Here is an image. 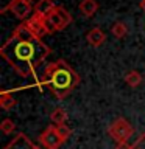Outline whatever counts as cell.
Returning <instances> with one entry per match:
<instances>
[{
  "label": "cell",
  "mask_w": 145,
  "mask_h": 149,
  "mask_svg": "<svg viewBox=\"0 0 145 149\" xmlns=\"http://www.w3.org/2000/svg\"><path fill=\"white\" fill-rule=\"evenodd\" d=\"M50 53L51 50L49 48V45H45L37 37L22 39L14 34L0 48V56L22 78L34 73L36 68L44 62Z\"/></svg>",
  "instance_id": "1"
},
{
  "label": "cell",
  "mask_w": 145,
  "mask_h": 149,
  "mask_svg": "<svg viewBox=\"0 0 145 149\" xmlns=\"http://www.w3.org/2000/svg\"><path fill=\"white\" fill-rule=\"evenodd\" d=\"M42 82L50 88L56 98L64 100L80 84V74L65 62L59 59L49 64L42 73Z\"/></svg>",
  "instance_id": "2"
},
{
  "label": "cell",
  "mask_w": 145,
  "mask_h": 149,
  "mask_svg": "<svg viewBox=\"0 0 145 149\" xmlns=\"http://www.w3.org/2000/svg\"><path fill=\"white\" fill-rule=\"evenodd\" d=\"M108 134H109V137L114 140L117 144H119V143H126V141H128V138L134 134V129H133V126L130 124L128 120L119 116V118H115L109 124V127H108Z\"/></svg>",
  "instance_id": "3"
},
{
  "label": "cell",
  "mask_w": 145,
  "mask_h": 149,
  "mask_svg": "<svg viewBox=\"0 0 145 149\" xmlns=\"http://www.w3.org/2000/svg\"><path fill=\"white\" fill-rule=\"evenodd\" d=\"M47 20V28H49V33H55V31H61L64 30L65 26L72 22V17L67 13V9L63 6H55L53 11L49 14Z\"/></svg>",
  "instance_id": "4"
},
{
  "label": "cell",
  "mask_w": 145,
  "mask_h": 149,
  "mask_svg": "<svg viewBox=\"0 0 145 149\" xmlns=\"http://www.w3.org/2000/svg\"><path fill=\"white\" fill-rule=\"evenodd\" d=\"M6 11H11L17 19H20V20L25 22L33 16L34 9H33L31 3L28 2V0H11L6 6L2 8V13H6Z\"/></svg>",
  "instance_id": "5"
},
{
  "label": "cell",
  "mask_w": 145,
  "mask_h": 149,
  "mask_svg": "<svg viewBox=\"0 0 145 149\" xmlns=\"http://www.w3.org/2000/svg\"><path fill=\"white\" fill-rule=\"evenodd\" d=\"M39 143L45 149H59L61 146H63L64 140L58 134L56 126H49V127L39 135Z\"/></svg>",
  "instance_id": "6"
},
{
  "label": "cell",
  "mask_w": 145,
  "mask_h": 149,
  "mask_svg": "<svg viewBox=\"0 0 145 149\" xmlns=\"http://www.w3.org/2000/svg\"><path fill=\"white\" fill-rule=\"evenodd\" d=\"M25 25L28 26V30H30L33 34H34L37 39H41L42 36L49 34V28H47V20L44 17L41 16H36V14H33V16L28 19V20L23 22Z\"/></svg>",
  "instance_id": "7"
},
{
  "label": "cell",
  "mask_w": 145,
  "mask_h": 149,
  "mask_svg": "<svg viewBox=\"0 0 145 149\" xmlns=\"http://www.w3.org/2000/svg\"><path fill=\"white\" fill-rule=\"evenodd\" d=\"M3 149H37V146L27 137L25 134L20 132V134H17Z\"/></svg>",
  "instance_id": "8"
},
{
  "label": "cell",
  "mask_w": 145,
  "mask_h": 149,
  "mask_svg": "<svg viewBox=\"0 0 145 149\" xmlns=\"http://www.w3.org/2000/svg\"><path fill=\"white\" fill-rule=\"evenodd\" d=\"M86 39H87V44L89 45L100 47V45L105 44L106 34H105V31H103V30H100V28H92V30L86 34Z\"/></svg>",
  "instance_id": "9"
},
{
  "label": "cell",
  "mask_w": 145,
  "mask_h": 149,
  "mask_svg": "<svg viewBox=\"0 0 145 149\" xmlns=\"http://www.w3.org/2000/svg\"><path fill=\"white\" fill-rule=\"evenodd\" d=\"M55 6H56V5L53 3V0H39V2L34 5V13H33V14L47 19V17H49V14L53 11Z\"/></svg>",
  "instance_id": "10"
},
{
  "label": "cell",
  "mask_w": 145,
  "mask_h": 149,
  "mask_svg": "<svg viewBox=\"0 0 145 149\" xmlns=\"http://www.w3.org/2000/svg\"><path fill=\"white\" fill-rule=\"evenodd\" d=\"M97 9H98V3L95 0H81V3H80V11L86 17H92L97 13Z\"/></svg>",
  "instance_id": "11"
},
{
  "label": "cell",
  "mask_w": 145,
  "mask_h": 149,
  "mask_svg": "<svg viewBox=\"0 0 145 149\" xmlns=\"http://www.w3.org/2000/svg\"><path fill=\"white\" fill-rule=\"evenodd\" d=\"M50 120L55 123V126L65 124V121H67V112H65L64 109H61V107H56V109L51 112Z\"/></svg>",
  "instance_id": "12"
},
{
  "label": "cell",
  "mask_w": 145,
  "mask_h": 149,
  "mask_svg": "<svg viewBox=\"0 0 145 149\" xmlns=\"http://www.w3.org/2000/svg\"><path fill=\"white\" fill-rule=\"evenodd\" d=\"M14 104H16V100H14L11 92L3 90L2 93H0V106H2V109L8 110V109H11Z\"/></svg>",
  "instance_id": "13"
},
{
  "label": "cell",
  "mask_w": 145,
  "mask_h": 149,
  "mask_svg": "<svg viewBox=\"0 0 145 149\" xmlns=\"http://www.w3.org/2000/svg\"><path fill=\"white\" fill-rule=\"evenodd\" d=\"M125 82L128 84L130 87H137L140 86V82H142V74L139 72H136V70H131L125 74Z\"/></svg>",
  "instance_id": "14"
},
{
  "label": "cell",
  "mask_w": 145,
  "mask_h": 149,
  "mask_svg": "<svg viewBox=\"0 0 145 149\" xmlns=\"http://www.w3.org/2000/svg\"><path fill=\"white\" fill-rule=\"evenodd\" d=\"M111 33H112V36H114V37H117V39H122V37L126 36L128 30H126V25L123 22H115L114 25L111 26Z\"/></svg>",
  "instance_id": "15"
},
{
  "label": "cell",
  "mask_w": 145,
  "mask_h": 149,
  "mask_svg": "<svg viewBox=\"0 0 145 149\" xmlns=\"http://www.w3.org/2000/svg\"><path fill=\"white\" fill-rule=\"evenodd\" d=\"M0 129H2L3 134H13V130L16 129V124L13 123V120L5 118V120L2 121V124H0Z\"/></svg>",
  "instance_id": "16"
},
{
  "label": "cell",
  "mask_w": 145,
  "mask_h": 149,
  "mask_svg": "<svg viewBox=\"0 0 145 149\" xmlns=\"http://www.w3.org/2000/svg\"><path fill=\"white\" fill-rule=\"evenodd\" d=\"M56 129H58V134L63 137V140L65 141V140H69L70 134H72V129L69 127L67 124H61V126H56Z\"/></svg>",
  "instance_id": "17"
},
{
  "label": "cell",
  "mask_w": 145,
  "mask_h": 149,
  "mask_svg": "<svg viewBox=\"0 0 145 149\" xmlns=\"http://www.w3.org/2000/svg\"><path fill=\"white\" fill-rule=\"evenodd\" d=\"M131 149H145V134L139 135L137 140L131 144Z\"/></svg>",
  "instance_id": "18"
},
{
  "label": "cell",
  "mask_w": 145,
  "mask_h": 149,
  "mask_svg": "<svg viewBox=\"0 0 145 149\" xmlns=\"http://www.w3.org/2000/svg\"><path fill=\"white\" fill-rule=\"evenodd\" d=\"M115 149H131V144L126 141V143H119L115 146Z\"/></svg>",
  "instance_id": "19"
},
{
  "label": "cell",
  "mask_w": 145,
  "mask_h": 149,
  "mask_svg": "<svg viewBox=\"0 0 145 149\" xmlns=\"http://www.w3.org/2000/svg\"><path fill=\"white\" fill-rule=\"evenodd\" d=\"M140 8H142L144 11H145V0H142V2H140Z\"/></svg>",
  "instance_id": "20"
},
{
  "label": "cell",
  "mask_w": 145,
  "mask_h": 149,
  "mask_svg": "<svg viewBox=\"0 0 145 149\" xmlns=\"http://www.w3.org/2000/svg\"><path fill=\"white\" fill-rule=\"evenodd\" d=\"M37 149H39V148H37Z\"/></svg>",
  "instance_id": "21"
}]
</instances>
